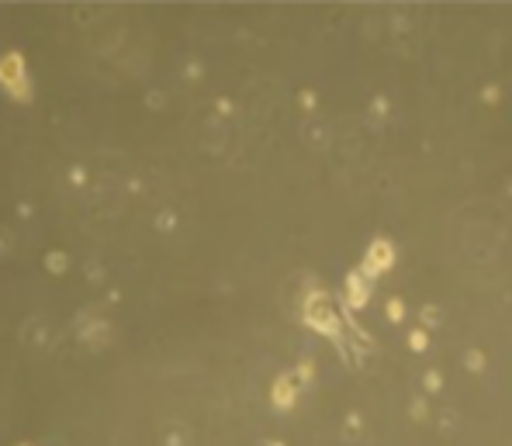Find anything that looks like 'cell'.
Listing matches in <instances>:
<instances>
[{"label": "cell", "instance_id": "obj_1", "mask_svg": "<svg viewBox=\"0 0 512 446\" xmlns=\"http://www.w3.org/2000/svg\"><path fill=\"white\" fill-rule=\"evenodd\" d=\"M0 80L4 87L11 90L14 97H25V87H28V77H25V66H21V56H4L0 59Z\"/></svg>", "mask_w": 512, "mask_h": 446}]
</instances>
